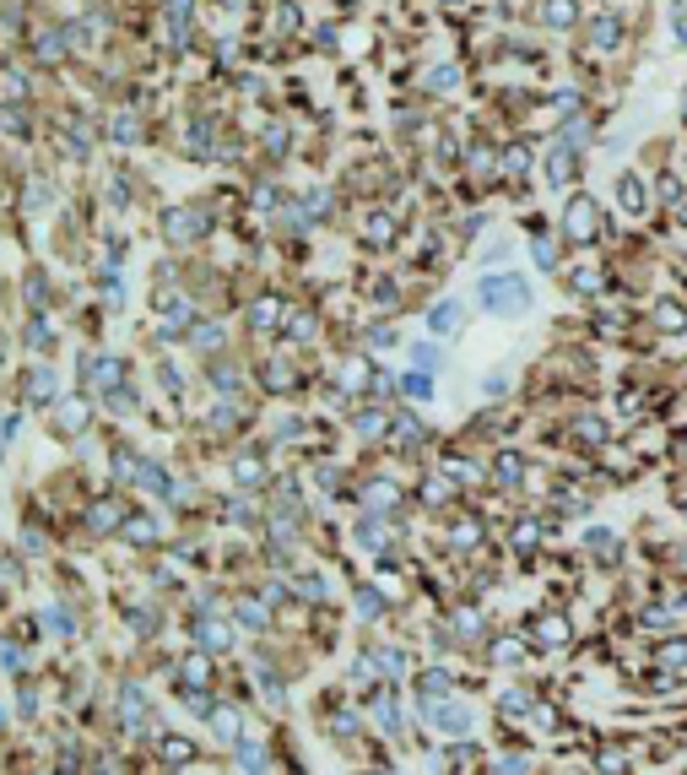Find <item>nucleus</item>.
Instances as JSON below:
<instances>
[{
    "label": "nucleus",
    "mask_w": 687,
    "mask_h": 775,
    "mask_svg": "<svg viewBox=\"0 0 687 775\" xmlns=\"http://www.w3.org/2000/svg\"><path fill=\"white\" fill-rule=\"evenodd\" d=\"M639 38V11L634 0H590L584 22L574 33V65H617Z\"/></svg>",
    "instance_id": "obj_1"
},
{
    "label": "nucleus",
    "mask_w": 687,
    "mask_h": 775,
    "mask_svg": "<svg viewBox=\"0 0 687 775\" xmlns=\"http://www.w3.org/2000/svg\"><path fill=\"white\" fill-rule=\"evenodd\" d=\"M152 217H157V239L168 245V255H201L228 228V212L206 190L201 195H179V201H157Z\"/></svg>",
    "instance_id": "obj_2"
},
{
    "label": "nucleus",
    "mask_w": 687,
    "mask_h": 775,
    "mask_svg": "<svg viewBox=\"0 0 687 775\" xmlns=\"http://www.w3.org/2000/svg\"><path fill=\"white\" fill-rule=\"evenodd\" d=\"M471 310L487 314V320H526L537 310V277L531 266H493V272H477L471 283Z\"/></svg>",
    "instance_id": "obj_3"
},
{
    "label": "nucleus",
    "mask_w": 687,
    "mask_h": 775,
    "mask_svg": "<svg viewBox=\"0 0 687 775\" xmlns=\"http://www.w3.org/2000/svg\"><path fill=\"white\" fill-rule=\"evenodd\" d=\"M552 228H557V239H563L574 255H579V250H601V245H606V228H612V206H606L590 184H579V190L557 195Z\"/></svg>",
    "instance_id": "obj_4"
},
{
    "label": "nucleus",
    "mask_w": 687,
    "mask_h": 775,
    "mask_svg": "<svg viewBox=\"0 0 687 775\" xmlns=\"http://www.w3.org/2000/svg\"><path fill=\"white\" fill-rule=\"evenodd\" d=\"M341 228H352V245L363 255H396L412 234V212L396 206V201H358Z\"/></svg>",
    "instance_id": "obj_5"
},
{
    "label": "nucleus",
    "mask_w": 687,
    "mask_h": 775,
    "mask_svg": "<svg viewBox=\"0 0 687 775\" xmlns=\"http://www.w3.org/2000/svg\"><path fill=\"white\" fill-rule=\"evenodd\" d=\"M98 120H104V147L120 157H136L141 147H152V136H157V115H152V104L141 98V87L131 98H114Z\"/></svg>",
    "instance_id": "obj_6"
},
{
    "label": "nucleus",
    "mask_w": 687,
    "mask_h": 775,
    "mask_svg": "<svg viewBox=\"0 0 687 775\" xmlns=\"http://www.w3.org/2000/svg\"><path fill=\"white\" fill-rule=\"evenodd\" d=\"M557 283H563V294H568L574 305L617 299V266H612L606 250H579V255H568V266L557 272Z\"/></svg>",
    "instance_id": "obj_7"
},
{
    "label": "nucleus",
    "mask_w": 687,
    "mask_h": 775,
    "mask_svg": "<svg viewBox=\"0 0 687 775\" xmlns=\"http://www.w3.org/2000/svg\"><path fill=\"white\" fill-rule=\"evenodd\" d=\"M93 201H98L109 217H136L141 206H152V212H157V195H152L146 174H141V168H131V157H120L114 168H104V174H98Z\"/></svg>",
    "instance_id": "obj_8"
},
{
    "label": "nucleus",
    "mask_w": 687,
    "mask_h": 775,
    "mask_svg": "<svg viewBox=\"0 0 687 775\" xmlns=\"http://www.w3.org/2000/svg\"><path fill=\"white\" fill-rule=\"evenodd\" d=\"M606 206H612V217H617V223H628V228L655 223L650 168H639V163H617V168H612V184H606Z\"/></svg>",
    "instance_id": "obj_9"
},
{
    "label": "nucleus",
    "mask_w": 687,
    "mask_h": 775,
    "mask_svg": "<svg viewBox=\"0 0 687 775\" xmlns=\"http://www.w3.org/2000/svg\"><path fill=\"white\" fill-rule=\"evenodd\" d=\"M22 60L44 76V82H55V76H65V71H76L71 65V49H65V27H60V11H38L33 16V27H27V44H22Z\"/></svg>",
    "instance_id": "obj_10"
},
{
    "label": "nucleus",
    "mask_w": 687,
    "mask_h": 775,
    "mask_svg": "<svg viewBox=\"0 0 687 775\" xmlns=\"http://www.w3.org/2000/svg\"><path fill=\"white\" fill-rule=\"evenodd\" d=\"M412 93L422 104H433V109L460 104V98L471 93V60H466V55H438V60H427L422 71H412Z\"/></svg>",
    "instance_id": "obj_11"
},
{
    "label": "nucleus",
    "mask_w": 687,
    "mask_h": 775,
    "mask_svg": "<svg viewBox=\"0 0 687 775\" xmlns=\"http://www.w3.org/2000/svg\"><path fill=\"white\" fill-rule=\"evenodd\" d=\"M590 157L595 153H579V147H568V142H542V163H537V190H547V195H568V190H579L584 184V174H590Z\"/></svg>",
    "instance_id": "obj_12"
},
{
    "label": "nucleus",
    "mask_w": 687,
    "mask_h": 775,
    "mask_svg": "<svg viewBox=\"0 0 687 775\" xmlns=\"http://www.w3.org/2000/svg\"><path fill=\"white\" fill-rule=\"evenodd\" d=\"M131 380V358L125 353H109V347H82V385L87 396H109Z\"/></svg>",
    "instance_id": "obj_13"
},
{
    "label": "nucleus",
    "mask_w": 687,
    "mask_h": 775,
    "mask_svg": "<svg viewBox=\"0 0 687 775\" xmlns=\"http://www.w3.org/2000/svg\"><path fill=\"white\" fill-rule=\"evenodd\" d=\"M412 305V277L401 266H369V310L401 320Z\"/></svg>",
    "instance_id": "obj_14"
},
{
    "label": "nucleus",
    "mask_w": 687,
    "mask_h": 775,
    "mask_svg": "<svg viewBox=\"0 0 687 775\" xmlns=\"http://www.w3.org/2000/svg\"><path fill=\"white\" fill-rule=\"evenodd\" d=\"M298 201H303V212L320 223V228H330V223H347V212H352V201H347V190H341V179H303V190H292Z\"/></svg>",
    "instance_id": "obj_15"
},
{
    "label": "nucleus",
    "mask_w": 687,
    "mask_h": 775,
    "mask_svg": "<svg viewBox=\"0 0 687 775\" xmlns=\"http://www.w3.org/2000/svg\"><path fill=\"white\" fill-rule=\"evenodd\" d=\"M471 299H455V294H438V299H427L422 305V331L433 336V342H460L466 336V325H471Z\"/></svg>",
    "instance_id": "obj_16"
},
{
    "label": "nucleus",
    "mask_w": 687,
    "mask_h": 775,
    "mask_svg": "<svg viewBox=\"0 0 687 775\" xmlns=\"http://www.w3.org/2000/svg\"><path fill=\"white\" fill-rule=\"evenodd\" d=\"M584 5L590 0H531V27L542 33V38H574L579 33V22H584Z\"/></svg>",
    "instance_id": "obj_17"
},
{
    "label": "nucleus",
    "mask_w": 687,
    "mask_h": 775,
    "mask_svg": "<svg viewBox=\"0 0 687 775\" xmlns=\"http://www.w3.org/2000/svg\"><path fill=\"white\" fill-rule=\"evenodd\" d=\"M44 131V104L0 98V147H33Z\"/></svg>",
    "instance_id": "obj_18"
},
{
    "label": "nucleus",
    "mask_w": 687,
    "mask_h": 775,
    "mask_svg": "<svg viewBox=\"0 0 687 775\" xmlns=\"http://www.w3.org/2000/svg\"><path fill=\"white\" fill-rule=\"evenodd\" d=\"M244 331L255 336V342H276L281 336V314H287V299L276 294V288H261V294H250L244 299Z\"/></svg>",
    "instance_id": "obj_19"
},
{
    "label": "nucleus",
    "mask_w": 687,
    "mask_h": 775,
    "mask_svg": "<svg viewBox=\"0 0 687 775\" xmlns=\"http://www.w3.org/2000/svg\"><path fill=\"white\" fill-rule=\"evenodd\" d=\"M179 347H184V353H195V358L228 353V314H222V310H201L195 320H190V331L179 336Z\"/></svg>",
    "instance_id": "obj_20"
},
{
    "label": "nucleus",
    "mask_w": 687,
    "mask_h": 775,
    "mask_svg": "<svg viewBox=\"0 0 687 775\" xmlns=\"http://www.w3.org/2000/svg\"><path fill=\"white\" fill-rule=\"evenodd\" d=\"M22 402L38 407V413H49L60 402V369L49 358H27V369H22Z\"/></svg>",
    "instance_id": "obj_21"
},
{
    "label": "nucleus",
    "mask_w": 687,
    "mask_h": 775,
    "mask_svg": "<svg viewBox=\"0 0 687 775\" xmlns=\"http://www.w3.org/2000/svg\"><path fill=\"white\" fill-rule=\"evenodd\" d=\"M568 245L557 239V228H542V234H526V266L537 272V277H557L563 266H568Z\"/></svg>",
    "instance_id": "obj_22"
},
{
    "label": "nucleus",
    "mask_w": 687,
    "mask_h": 775,
    "mask_svg": "<svg viewBox=\"0 0 687 775\" xmlns=\"http://www.w3.org/2000/svg\"><path fill=\"white\" fill-rule=\"evenodd\" d=\"M320 336H325V310H320V305H292V299H287V314H281V336H276V342L320 347Z\"/></svg>",
    "instance_id": "obj_23"
},
{
    "label": "nucleus",
    "mask_w": 687,
    "mask_h": 775,
    "mask_svg": "<svg viewBox=\"0 0 687 775\" xmlns=\"http://www.w3.org/2000/svg\"><path fill=\"white\" fill-rule=\"evenodd\" d=\"M255 380H261V391H272V396H292V391L303 385V363H298V353H266L261 369H255Z\"/></svg>",
    "instance_id": "obj_24"
},
{
    "label": "nucleus",
    "mask_w": 687,
    "mask_h": 775,
    "mask_svg": "<svg viewBox=\"0 0 687 775\" xmlns=\"http://www.w3.org/2000/svg\"><path fill=\"white\" fill-rule=\"evenodd\" d=\"M60 27H65L71 65H93V60H98V49H104V38H98V27L87 22V11H60Z\"/></svg>",
    "instance_id": "obj_25"
},
{
    "label": "nucleus",
    "mask_w": 687,
    "mask_h": 775,
    "mask_svg": "<svg viewBox=\"0 0 687 775\" xmlns=\"http://www.w3.org/2000/svg\"><path fill=\"white\" fill-rule=\"evenodd\" d=\"M16 299H22V314L49 310V299H55V277H49V266H44V261L16 266Z\"/></svg>",
    "instance_id": "obj_26"
},
{
    "label": "nucleus",
    "mask_w": 687,
    "mask_h": 775,
    "mask_svg": "<svg viewBox=\"0 0 687 775\" xmlns=\"http://www.w3.org/2000/svg\"><path fill=\"white\" fill-rule=\"evenodd\" d=\"M206 385H212L217 396H244L250 374H244V363L233 358V347H228V353H212V358H206Z\"/></svg>",
    "instance_id": "obj_27"
},
{
    "label": "nucleus",
    "mask_w": 687,
    "mask_h": 775,
    "mask_svg": "<svg viewBox=\"0 0 687 775\" xmlns=\"http://www.w3.org/2000/svg\"><path fill=\"white\" fill-rule=\"evenodd\" d=\"M644 320H650L655 336H677V331H687V299L677 294V288H672V294H655L650 310H644Z\"/></svg>",
    "instance_id": "obj_28"
},
{
    "label": "nucleus",
    "mask_w": 687,
    "mask_h": 775,
    "mask_svg": "<svg viewBox=\"0 0 687 775\" xmlns=\"http://www.w3.org/2000/svg\"><path fill=\"white\" fill-rule=\"evenodd\" d=\"M526 477H531V462H526V451H515V445L493 451V462H487V482H493V488L515 493V488H520Z\"/></svg>",
    "instance_id": "obj_29"
},
{
    "label": "nucleus",
    "mask_w": 687,
    "mask_h": 775,
    "mask_svg": "<svg viewBox=\"0 0 687 775\" xmlns=\"http://www.w3.org/2000/svg\"><path fill=\"white\" fill-rule=\"evenodd\" d=\"M650 190H655V217H666V212L687 195V168H683V163L655 168V174H650Z\"/></svg>",
    "instance_id": "obj_30"
},
{
    "label": "nucleus",
    "mask_w": 687,
    "mask_h": 775,
    "mask_svg": "<svg viewBox=\"0 0 687 775\" xmlns=\"http://www.w3.org/2000/svg\"><path fill=\"white\" fill-rule=\"evenodd\" d=\"M427 440H433V434H427V424L417 418L407 402H401V407L390 413V440H385V445H401V451H422Z\"/></svg>",
    "instance_id": "obj_31"
},
{
    "label": "nucleus",
    "mask_w": 687,
    "mask_h": 775,
    "mask_svg": "<svg viewBox=\"0 0 687 775\" xmlns=\"http://www.w3.org/2000/svg\"><path fill=\"white\" fill-rule=\"evenodd\" d=\"M49 347H55V314L49 310L22 314V353L27 358H49Z\"/></svg>",
    "instance_id": "obj_32"
},
{
    "label": "nucleus",
    "mask_w": 687,
    "mask_h": 775,
    "mask_svg": "<svg viewBox=\"0 0 687 775\" xmlns=\"http://www.w3.org/2000/svg\"><path fill=\"white\" fill-rule=\"evenodd\" d=\"M568 440L584 445V451H606V445H612V424H606L601 413H574V418H568Z\"/></svg>",
    "instance_id": "obj_33"
},
{
    "label": "nucleus",
    "mask_w": 687,
    "mask_h": 775,
    "mask_svg": "<svg viewBox=\"0 0 687 775\" xmlns=\"http://www.w3.org/2000/svg\"><path fill=\"white\" fill-rule=\"evenodd\" d=\"M401 347H407V342H401V325H396L390 314H374V320L363 325V353L379 358V353H401Z\"/></svg>",
    "instance_id": "obj_34"
},
{
    "label": "nucleus",
    "mask_w": 687,
    "mask_h": 775,
    "mask_svg": "<svg viewBox=\"0 0 687 775\" xmlns=\"http://www.w3.org/2000/svg\"><path fill=\"white\" fill-rule=\"evenodd\" d=\"M401 353H407V369H422V374H444V369H449L444 342H433V336H417V342H407Z\"/></svg>",
    "instance_id": "obj_35"
},
{
    "label": "nucleus",
    "mask_w": 687,
    "mask_h": 775,
    "mask_svg": "<svg viewBox=\"0 0 687 775\" xmlns=\"http://www.w3.org/2000/svg\"><path fill=\"white\" fill-rule=\"evenodd\" d=\"M584 553H590V559H601V564L612 570L628 548H623V537H617L612 526H584Z\"/></svg>",
    "instance_id": "obj_36"
},
{
    "label": "nucleus",
    "mask_w": 687,
    "mask_h": 775,
    "mask_svg": "<svg viewBox=\"0 0 687 775\" xmlns=\"http://www.w3.org/2000/svg\"><path fill=\"white\" fill-rule=\"evenodd\" d=\"M471 255H477V266H482V272H493V266H509V255H515V239H509V234H482V239L471 245Z\"/></svg>",
    "instance_id": "obj_37"
},
{
    "label": "nucleus",
    "mask_w": 687,
    "mask_h": 775,
    "mask_svg": "<svg viewBox=\"0 0 687 775\" xmlns=\"http://www.w3.org/2000/svg\"><path fill=\"white\" fill-rule=\"evenodd\" d=\"M396 385H401V402H407V407H427V402H433V391H438V374L401 369V374H396Z\"/></svg>",
    "instance_id": "obj_38"
},
{
    "label": "nucleus",
    "mask_w": 687,
    "mask_h": 775,
    "mask_svg": "<svg viewBox=\"0 0 687 775\" xmlns=\"http://www.w3.org/2000/svg\"><path fill=\"white\" fill-rule=\"evenodd\" d=\"M666 38H672V49L677 55H687V0H666Z\"/></svg>",
    "instance_id": "obj_39"
},
{
    "label": "nucleus",
    "mask_w": 687,
    "mask_h": 775,
    "mask_svg": "<svg viewBox=\"0 0 687 775\" xmlns=\"http://www.w3.org/2000/svg\"><path fill=\"white\" fill-rule=\"evenodd\" d=\"M120 532H125V537H136L141 548H157V537H162L152 515H131V510H125V521H120Z\"/></svg>",
    "instance_id": "obj_40"
},
{
    "label": "nucleus",
    "mask_w": 687,
    "mask_h": 775,
    "mask_svg": "<svg viewBox=\"0 0 687 775\" xmlns=\"http://www.w3.org/2000/svg\"><path fill=\"white\" fill-rule=\"evenodd\" d=\"M655 661H661L666 672H683L687 667V634L683 629H677V640H661V645H655Z\"/></svg>",
    "instance_id": "obj_41"
},
{
    "label": "nucleus",
    "mask_w": 687,
    "mask_h": 775,
    "mask_svg": "<svg viewBox=\"0 0 687 775\" xmlns=\"http://www.w3.org/2000/svg\"><path fill=\"white\" fill-rule=\"evenodd\" d=\"M233 477H239L244 488H261L272 472H266V462H261V456H239V462H233Z\"/></svg>",
    "instance_id": "obj_42"
},
{
    "label": "nucleus",
    "mask_w": 687,
    "mask_h": 775,
    "mask_svg": "<svg viewBox=\"0 0 687 775\" xmlns=\"http://www.w3.org/2000/svg\"><path fill=\"white\" fill-rule=\"evenodd\" d=\"M509 391H515V380H509V374H498V369H493V374L482 380V402H487V407L509 402Z\"/></svg>",
    "instance_id": "obj_43"
},
{
    "label": "nucleus",
    "mask_w": 687,
    "mask_h": 775,
    "mask_svg": "<svg viewBox=\"0 0 687 775\" xmlns=\"http://www.w3.org/2000/svg\"><path fill=\"white\" fill-rule=\"evenodd\" d=\"M266 613H272V608H266L261 597H244V603H239V623H244V629H266Z\"/></svg>",
    "instance_id": "obj_44"
},
{
    "label": "nucleus",
    "mask_w": 687,
    "mask_h": 775,
    "mask_svg": "<svg viewBox=\"0 0 687 775\" xmlns=\"http://www.w3.org/2000/svg\"><path fill=\"white\" fill-rule=\"evenodd\" d=\"M16 429H22V413H16V407H0V451H11Z\"/></svg>",
    "instance_id": "obj_45"
},
{
    "label": "nucleus",
    "mask_w": 687,
    "mask_h": 775,
    "mask_svg": "<svg viewBox=\"0 0 687 775\" xmlns=\"http://www.w3.org/2000/svg\"><path fill=\"white\" fill-rule=\"evenodd\" d=\"M427 5H433L438 16H471V11H477L482 0H427Z\"/></svg>",
    "instance_id": "obj_46"
},
{
    "label": "nucleus",
    "mask_w": 687,
    "mask_h": 775,
    "mask_svg": "<svg viewBox=\"0 0 687 775\" xmlns=\"http://www.w3.org/2000/svg\"><path fill=\"white\" fill-rule=\"evenodd\" d=\"M537 634H542L547 645H563V640H568V619H542L537 623Z\"/></svg>",
    "instance_id": "obj_47"
},
{
    "label": "nucleus",
    "mask_w": 687,
    "mask_h": 775,
    "mask_svg": "<svg viewBox=\"0 0 687 775\" xmlns=\"http://www.w3.org/2000/svg\"><path fill=\"white\" fill-rule=\"evenodd\" d=\"M358 608H363V619H379V608H385V603H379V592H374V586H358Z\"/></svg>",
    "instance_id": "obj_48"
},
{
    "label": "nucleus",
    "mask_w": 687,
    "mask_h": 775,
    "mask_svg": "<svg viewBox=\"0 0 687 775\" xmlns=\"http://www.w3.org/2000/svg\"><path fill=\"white\" fill-rule=\"evenodd\" d=\"M520 651H526L520 640H493V661H504V667H509V661H520Z\"/></svg>",
    "instance_id": "obj_49"
},
{
    "label": "nucleus",
    "mask_w": 687,
    "mask_h": 775,
    "mask_svg": "<svg viewBox=\"0 0 687 775\" xmlns=\"http://www.w3.org/2000/svg\"><path fill=\"white\" fill-rule=\"evenodd\" d=\"M438 727H455V732H466V727H471V716H466L460 705H449V711H438Z\"/></svg>",
    "instance_id": "obj_50"
},
{
    "label": "nucleus",
    "mask_w": 687,
    "mask_h": 775,
    "mask_svg": "<svg viewBox=\"0 0 687 775\" xmlns=\"http://www.w3.org/2000/svg\"><path fill=\"white\" fill-rule=\"evenodd\" d=\"M672 466H677V472H687V429H677V434H672Z\"/></svg>",
    "instance_id": "obj_51"
},
{
    "label": "nucleus",
    "mask_w": 687,
    "mask_h": 775,
    "mask_svg": "<svg viewBox=\"0 0 687 775\" xmlns=\"http://www.w3.org/2000/svg\"><path fill=\"white\" fill-rule=\"evenodd\" d=\"M201 640H206V645H217V651H222V645H228V629H222V623H201Z\"/></svg>",
    "instance_id": "obj_52"
},
{
    "label": "nucleus",
    "mask_w": 687,
    "mask_h": 775,
    "mask_svg": "<svg viewBox=\"0 0 687 775\" xmlns=\"http://www.w3.org/2000/svg\"><path fill=\"white\" fill-rule=\"evenodd\" d=\"M677 131H683V136H687V82H683V87H677Z\"/></svg>",
    "instance_id": "obj_53"
},
{
    "label": "nucleus",
    "mask_w": 687,
    "mask_h": 775,
    "mask_svg": "<svg viewBox=\"0 0 687 775\" xmlns=\"http://www.w3.org/2000/svg\"><path fill=\"white\" fill-rule=\"evenodd\" d=\"M0 299H5V272H0Z\"/></svg>",
    "instance_id": "obj_54"
}]
</instances>
